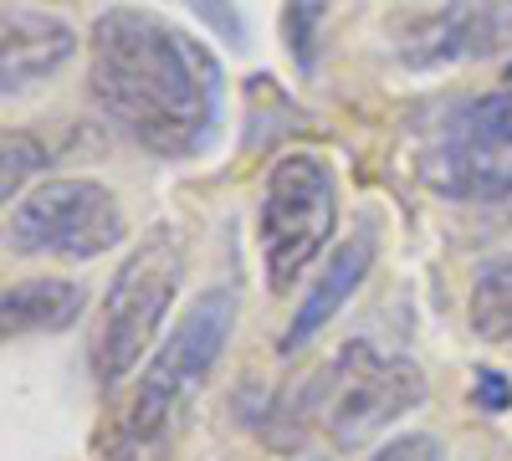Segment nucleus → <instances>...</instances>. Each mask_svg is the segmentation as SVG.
Listing matches in <instances>:
<instances>
[{
  "label": "nucleus",
  "instance_id": "5",
  "mask_svg": "<svg viewBox=\"0 0 512 461\" xmlns=\"http://www.w3.org/2000/svg\"><path fill=\"white\" fill-rule=\"evenodd\" d=\"M323 395H328L323 421L333 446L354 451L425 400V374L410 359L374 354L369 344H344L338 359L323 369Z\"/></svg>",
  "mask_w": 512,
  "mask_h": 461
},
{
  "label": "nucleus",
  "instance_id": "6",
  "mask_svg": "<svg viewBox=\"0 0 512 461\" xmlns=\"http://www.w3.org/2000/svg\"><path fill=\"white\" fill-rule=\"evenodd\" d=\"M6 246L21 257H72L88 262L123 236V211L98 180H47L31 190L6 226Z\"/></svg>",
  "mask_w": 512,
  "mask_h": 461
},
{
  "label": "nucleus",
  "instance_id": "7",
  "mask_svg": "<svg viewBox=\"0 0 512 461\" xmlns=\"http://www.w3.org/2000/svg\"><path fill=\"white\" fill-rule=\"evenodd\" d=\"M512 41V0H446L400 36V62L415 72L497 57Z\"/></svg>",
  "mask_w": 512,
  "mask_h": 461
},
{
  "label": "nucleus",
  "instance_id": "3",
  "mask_svg": "<svg viewBox=\"0 0 512 461\" xmlns=\"http://www.w3.org/2000/svg\"><path fill=\"white\" fill-rule=\"evenodd\" d=\"M180 272H185V241L175 226H154L144 236V246L128 251V262L113 272V287L103 298V318H98V333H93V374L98 385H118L128 380L154 333L169 313L180 292Z\"/></svg>",
  "mask_w": 512,
  "mask_h": 461
},
{
  "label": "nucleus",
  "instance_id": "17",
  "mask_svg": "<svg viewBox=\"0 0 512 461\" xmlns=\"http://www.w3.org/2000/svg\"><path fill=\"white\" fill-rule=\"evenodd\" d=\"M507 88H512V62H507Z\"/></svg>",
  "mask_w": 512,
  "mask_h": 461
},
{
  "label": "nucleus",
  "instance_id": "11",
  "mask_svg": "<svg viewBox=\"0 0 512 461\" xmlns=\"http://www.w3.org/2000/svg\"><path fill=\"white\" fill-rule=\"evenodd\" d=\"M472 328L487 344H512V257H497L472 282Z\"/></svg>",
  "mask_w": 512,
  "mask_h": 461
},
{
  "label": "nucleus",
  "instance_id": "9",
  "mask_svg": "<svg viewBox=\"0 0 512 461\" xmlns=\"http://www.w3.org/2000/svg\"><path fill=\"white\" fill-rule=\"evenodd\" d=\"M77 52V31L52 11H6L0 31V62H6V98L47 82Z\"/></svg>",
  "mask_w": 512,
  "mask_h": 461
},
{
  "label": "nucleus",
  "instance_id": "8",
  "mask_svg": "<svg viewBox=\"0 0 512 461\" xmlns=\"http://www.w3.org/2000/svg\"><path fill=\"white\" fill-rule=\"evenodd\" d=\"M374 251H379V231H374V221H364L344 246L328 257V267L313 277V287H308V298L297 303V313H292V323L282 328V339H277V349L282 354H303L318 333L344 313V303L359 292V282L369 277V267H374Z\"/></svg>",
  "mask_w": 512,
  "mask_h": 461
},
{
  "label": "nucleus",
  "instance_id": "14",
  "mask_svg": "<svg viewBox=\"0 0 512 461\" xmlns=\"http://www.w3.org/2000/svg\"><path fill=\"white\" fill-rule=\"evenodd\" d=\"M369 461H446V441L436 431H405L395 441H384Z\"/></svg>",
  "mask_w": 512,
  "mask_h": 461
},
{
  "label": "nucleus",
  "instance_id": "12",
  "mask_svg": "<svg viewBox=\"0 0 512 461\" xmlns=\"http://www.w3.org/2000/svg\"><path fill=\"white\" fill-rule=\"evenodd\" d=\"M441 129L472 139V144H487V149H507L512 144V88L507 93H482L472 103H461Z\"/></svg>",
  "mask_w": 512,
  "mask_h": 461
},
{
  "label": "nucleus",
  "instance_id": "16",
  "mask_svg": "<svg viewBox=\"0 0 512 461\" xmlns=\"http://www.w3.org/2000/svg\"><path fill=\"white\" fill-rule=\"evenodd\" d=\"M487 211H492V226H497V231H512V175H507V190L487 205Z\"/></svg>",
  "mask_w": 512,
  "mask_h": 461
},
{
  "label": "nucleus",
  "instance_id": "4",
  "mask_svg": "<svg viewBox=\"0 0 512 461\" xmlns=\"http://www.w3.org/2000/svg\"><path fill=\"white\" fill-rule=\"evenodd\" d=\"M338 226V185L318 154H287L272 164L262 195V267L267 287H297Z\"/></svg>",
  "mask_w": 512,
  "mask_h": 461
},
{
  "label": "nucleus",
  "instance_id": "15",
  "mask_svg": "<svg viewBox=\"0 0 512 461\" xmlns=\"http://www.w3.org/2000/svg\"><path fill=\"white\" fill-rule=\"evenodd\" d=\"M472 400H477L482 410H512V380H507V374H497V369H477Z\"/></svg>",
  "mask_w": 512,
  "mask_h": 461
},
{
  "label": "nucleus",
  "instance_id": "2",
  "mask_svg": "<svg viewBox=\"0 0 512 461\" xmlns=\"http://www.w3.org/2000/svg\"><path fill=\"white\" fill-rule=\"evenodd\" d=\"M236 328V292L231 287H205L200 298L185 308V318L175 323V333L164 339V349L149 359L139 400L128 410V421L118 431V451L123 456H144L169 421L180 415V405H190V395L205 385V374L216 369V359L226 354V339Z\"/></svg>",
  "mask_w": 512,
  "mask_h": 461
},
{
  "label": "nucleus",
  "instance_id": "13",
  "mask_svg": "<svg viewBox=\"0 0 512 461\" xmlns=\"http://www.w3.org/2000/svg\"><path fill=\"white\" fill-rule=\"evenodd\" d=\"M0 159H6V175H0V185H6V200L21 195L26 175L36 170L41 159H47V149H41L31 134H6V149H0Z\"/></svg>",
  "mask_w": 512,
  "mask_h": 461
},
{
  "label": "nucleus",
  "instance_id": "10",
  "mask_svg": "<svg viewBox=\"0 0 512 461\" xmlns=\"http://www.w3.org/2000/svg\"><path fill=\"white\" fill-rule=\"evenodd\" d=\"M82 308H88L82 282L31 277V282L6 287V298H0V323H6V339H16V333H57V328H72L82 318Z\"/></svg>",
  "mask_w": 512,
  "mask_h": 461
},
{
  "label": "nucleus",
  "instance_id": "1",
  "mask_svg": "<svg viewBox=\"0 0 512 461\" xmlns=\"http://www.w3.org/2000/svg\"><path fill=\"white\" fill-rule=\"evenodd\" d=\"M88 88L118 129L154 154H195L221 118V67L169 21L113 6L93 26Z\"/></svg>",
  "mask_w": 512,
  "mask_h": 461
}]
</instances>
